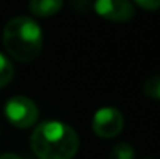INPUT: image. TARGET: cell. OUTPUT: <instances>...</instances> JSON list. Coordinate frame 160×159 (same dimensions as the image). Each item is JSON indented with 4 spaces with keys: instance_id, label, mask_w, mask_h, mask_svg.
I'll use <instances>...</instances> for the list:
<instances>
[{
    "instance_id": "1",
    "label": "cell",
    "mask_w": 160,
    "mask_h": 159,
    "mask_svg": "<svg viewBox=\"0 0 160 159\" xmlns=\"http://www.w3.org/2000/svg\"><path fill=\"white\" fill-rule=\"evenodd\" d=\"M30 145L39 159H72L78 151L79 139L64 122L47 120L34 128Z\"/></svg>"
},
{
    "instance_id": "2",
    "label": "cell",
    "mask_w": 160,
    "mask_h": 159,
    "mask_svg": "<svg viewBox=\"0 0 160 159\" xmlns=\"http://www.w3.org/2000/svg\"><path fill=\"white\" fill-rule=\"evenodd\" d=\"M42 30L31 17H14L3 28V45L6 52L20 62L36 59L42 50Z\"/></svg>"
},
{
    "instance_id": "3",
    "label": "cell",
    "mask_w": 160,
    "mask_h": 159,
    "mask_svg": "<svg viewBox=\"0 0 160 159\" xmlns=\"http://www.w3.org/2000/svg\"><path fill=\"white\" fill-rule=\"evenodd\" d=\"M5 115L16 128H31L39 119V109L36 103L23 95L11 97L5 103Z\"/></svg>"
},
{
    "instance_id": "4",
    "label": "cell",
    "mask_w": 160,
    "mask_h": 159,
    "mask_svg": "<svg viewBox=\"0 0 160 159\" xmlns=\"http://www.w3.org/2000/svg\"><path fill=\"white\" fill-rule=\"evenodd\" d=\"M123 114L110 106L98 109L92 119V128L95 134L103 139H112L118 136L123 130Z\"/></svg>"
},
{
    "instance_id": "5",
    "label": "cell",
    "mask_w": 160,
    "mask_h": 159,
    "mask_svg": "<svg viewBox=\"0 0 160 159\" xmlns=\"http://www.w3.org/2000/svg\"><path fill=\"white\" fill-rule=\"evenodd\" d=\"M93 8L98 16L110 22H128L135 14L131 0H95Z\"/></svg>"
},
{
    "instance_id": "6",
    "label": "cell",
    "mask_w": 160,
    "mask_h": 159,
    "mask_svg": "<svg viewBox=\"0 0 160 159\" xmlns=\"http://www.w3.org/2000/svg\"><path fill=\"white\" fill-rule=\"evenodd\" d=\"M64 5V0H30L28 8L33 16L52 17Z\"/></svg>"
},
{
    "instance_id": "7",
    "label": "cell",
    "mask_w": 160,
    "mask_h": 159,
    "mask_svg": "<svg viewBox=\"0 0 160 159\" xmlns=\"http://www.w3.org/2000/svg\"><path fill=\"white\" fill-rule=\"evenodd\" d=\"M143 92L151 100H160V73L149 77L143 84Z\"/></svg>"
},
{
    "instance_id": "8",
    "label": "cell",
    "mask_w": 160,
    "mask_h": 159,
    "mask_svg": "<svg viewBox=\"0 0 160 159\" xmlns=\"http://www.w3.org/2000/svg\"><path fill=\"white\" fill-rule=\"evenodd\" d=\"M14 77V67L11 64V61L0 53V87H5Z\"/></svg>"
},
{
    "instance_id": "9",
    "label": "cell",
    "mask_w": 160,
    "mask_h": 159,
    "mask_svg": "<svg viewBox=\"0 0 160 159\" xmlns=\"http://www.w3.org/2000/svg\"><path fill=\"white\" fill-rule=\"evenodd\" d=\"M135 158V151H134V147L126 144V142H120L117 144L110 155H109V159H134Z\"/></svg>"
},
{
    "instance_id": "10",
    "label": "cell",
    "mask_w": 160,
    "mask_h": 159,
    "mask_svg": "<svg viewBox=\"0 0 160 159\" xmlns=\"http://www.w3.org/2000/svg\"><path fill=\"white\" fill-rule=\"evenodd\" d=\"M140 8L148 9V11H156L160 8V0H134Z\"/></svg>"
},
{
    "instance_id": "11",
    "label": "cell",
    "mask_w": 160,
    "mask_h": 159,
    "mask_svg": "<svg viewBox=\"0 0 160 159\" xmlns=\"http://www.w3.org/2000/svg\"><path fill=\"white\" fill-rule=\"evenodd\" d=\"M90 2L89 0H73L72 2V8L76 11V13H87L90 9Z\"/></svg>"
},
{
    "instance_id": "12",
    "label": "cell",
    "mask_w": 160,
    "mask_h": 159,
    "mask_svg": "<svg viewBox=\"0 0 160 159\" xmlns=\"http://www.w3.org/2000/svg\"><path fill=\"white\" fill-rule=\"evenodd\" d=\"M0 159H22V158L14 155V153H3V155H0Z\"/></svg>"
}]
</instances>
